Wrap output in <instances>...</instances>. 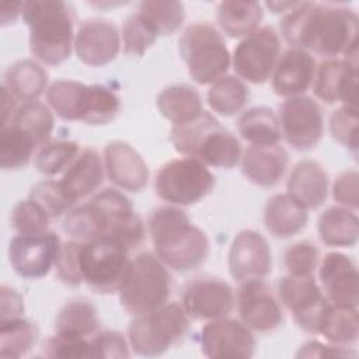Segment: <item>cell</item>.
Here are the masks:
<instances>
[{"mask_svg":"<svg viewBox=\"0 0 359 359\" xmlns=\"http://www.w3.org/2000/svg\"><path fill=\"white\" fill-rule=\"evenodd\" d=\"M285 41L297 49L313 52L327 59L358 65L359 20L353 10L311 1H297L280 20Z\"/></svg>","mask_w":359,"mask_h":359,"instance_id":"obj_1","label":"cell"},{"mask_svg":"<svg viewBox=\"0 0 359 359\" xmlns=\"http://www.w3.org/2000/svg\"><path fill=\"white\" fill-rule=\"evenodd\" d=\"M149 233L157 258L170 269L188 272L201 266L209 255L205 231L194 226L180 206H161L151 212Z\"/></svg>","mask_w":359,"mask_h":359,"instance_id":"obj_2","label":"cell"},{"mask_svg":"<svg viewBox=\"0 0 359 359\" xmlns=\"http://www.w3.org/2000/svg\"><path fill=\"white\" fill-rule=\"evenodd\" d=\"M22 20L29 31L31 55L41 63L57 66L74 48V11L60 0H32L22 4Z\"/></svg>","mask_w":359,"mask_h":359,"instance_id":"obj_3","label":"cell"},{"mask_svg":"<svg viewBox=\"0 0 359 359\" xmlns=\"http://www.w3.org/2000/svg\"><path fill=\"white\" fill-rule=\"evenodd\" d=\"M171 143L174 149L203 163L206 167H236L243 156L240 140L208 111L191 122L172 125Z\"/></svg>","mask_w":359,"mask_h":359,"instance_id":"obj_4","label":"cell"},{"mask_svg":"<svg viewBox=\"0 0 359 359\" xmlns=\"http://www.w3.org/2000/svg\"><path fill=\"white\" fill-rule=\"evenodd\" d=\"M172 292V278L167 266L151 252H140L130 259L118 289L123 310L133 317L165 304Z\"/></svg>","mask_w":359,"mask_h":359,"instance_id":"obj_5","label":"cell"},{"mask_svg":"<svg viewBox=\"0 0 359 359\" xmlns=\"http://www.w3.org/2000/svg\"><path fill=\"white\" fill-rule=\"evenodd\" d=\"M178 50L191 79L201 84H213L226 76L231 55L222 34L209 22L188 25L178 39Z\"/></svg>","mask_w":359,"mask_h":359,"instance_id":"obj_6","label":"cell"},{"mask_svg":"<svg viewBox=\"0 0 359 359\" xmlns=\"http://www.w3.org/2000/svg\"><path fill=\"white\" fill-rule=\"evenodd\" d=\"M189 317L177 302L136 316L128 328L130 349L139 356H160L182 341Z\"/></svg>","mask_w":359,"mask_h":359,"instance_id":"obj_7","label":"cell"},{"mask_svg":"<svg viewBox=\"0 0 359 359\" xmlns=\"http://www.w3.org/2000/svg\"><path fill=\"white\" fill-rule=\"evenodd\" d=\"M215 187L209 168L194 157H178L160 167L154 178V191L160 199L172 206L195 205Z\"/></svg>","mask_w":359,"mask_h":359,"instance_id":"obj_8","label":"cell"},{"mask_svg":"<svg viewBox=\"0 0 359 359\" xmlns=\"http://www.w3.org/2000/svg\"><path fill=\"white\" fill-rule=\"evenodd\" d=\"M129 264V250L109 237L81 241V280L95 293L109 294L118 292Z\"/></svg>","mask_w":359,"mask_h":359,"instance_id":"obj_9","label":"cell"},{"mask_svg":"<svg viewBox=\"0 0 359 359\" xmlns=\"http://www.w3.org/2000/svg\"><path fill=\"white\" fill-rule=\"evenodd\" d=\"M279 56V35L272 27L265 25L238 42L233 50L231 65L243 81L264 84L271 79Z\"/></svg>","mask_w":359,"mask_h":359,"instance_id":"obj_10","label":"cell"},{"mask_svg":"<svg viewBox=\"0 0 359 359\" xmlns=\"http://www.w3.org/2000/svg\"><path fill=\"white\" fill-rule=\"evenodd\" d=\"M280 132L289 146L299 151L314 149L324 135V116L318 102L307 95L286 98L278 114Z\"/></svg>","mask_w":359,"mask_h":359,"instance_id":"obj_11","label":"cell"},{"mask_svg":"<svg viewBox=\"0 0 359 359\" xmlns=\"http://www.w3.org/2000/svg\"><path fill=\"white\" fill-rule=\"evenodd\" d=\"M278 299L292 314L297 327L309 334L318 332L320 318L328 304L314 276H282L278 282Z\"/></svg>","mask_w":359,"mask_h":359,"instance_id":"obj_12","label":"cell"},{"mask_svg":"<svg viewBox=\"0 0 359 359\" xmlns=\"http://www.w3.org/2000/svg\"><path fill=\"white\" fill-rule=\"evenodd\" d=\"M62 241L53 231L43 234H17L8 244V261L13 271L25 279H39L55 268Z\"/></svg>","mask_w":359,"mask_h":359,"instance_id":"obj_13","label":"cell"},{"mask_svg":"<svg viewBox=\"0 0 359 359\" xmlns=\"http://www.w3.org/2000/svg\"><path fill=\"white\" fill-rule=\"evenodd\" d=\"M181 306L191 320L208 323L227 317L236 306V296L226 280L198 276L184 287Z\"/></svg>","mask_w":359,"mask_h":359,"instance_id":"obj_14","label":"cell"},{"mask_svg":"<svg viewBox=\"0 0 359 359\" xmlns=\"http://www.w3.org/2000/svg\"><path fill=\"white\" fill-rule=\"evenodd\" d=\"M236 304L241 323L251 331L271 332L283 323V310L272 289L262 279L243 282Z\"/></svg>","mask_w":359,"mask_h":359,"instance_id":"obj_15","label":"cell"},{"mask_svg":"<svg viewBox=\"0 0 359 359\" xmlns=\"http://www.w3.org/2000/svg\"><path fill=\"white\" fill-rule=\"evenodd\" d=\"M320 287L328 303L358 309L359 276L353 259L342 252H328L318 264Z\"/></svg>","mask_w":359,"mask_h":359,"instance_id":"obj_16","label":"cell"},{"mask_svg":"<svg viewBox=\"0 0 359 359\" xmlns=\"http://www.w3.org/2000/svg\"><path fill=\"white\" fill-rule=\"evenodd\" d=\"M201 349L208 358H251L255 338L244 323L224 317L208 321L202 328Z\"/></svg>","mask_w":359,"mask_h":359,"instance_id":"obj_17","label":"cell"},{"mask_svg":"<svg viewBox=\"0 0 359 359\" xmlns=\"http://www.w3.org/2000/svg\"><path fill=\"white\" fill-rule=\"evenodd\" d=\"M121 49V34L108 20L87 18L80 22L74 36V52L80 62L101 67L116 59Z\"/></svg>","mask_w":359,"mask_h":359,"instance_id":"obj_18","label":"cell"},{"mask_svg":"<svg viewBox=\"0 0 359 359\" xmlns=\"http://www.w3.org/2000/svg\"><path fill=\"white\" fill-rule=\"evenodd\" d=\"M272 254L268 241L255 230L240 231L229 250V271L234 280L243 283L264 279L271 273Z\"/></svg>","mask_w":359,"mask_h":359,"instance_id":"obj_19","label":"cell"},{"mask_svg":"<svg viewBox=\"0 0 359 359\" xmlns=\"http://www.w3.org/2000/svg\"><path fill=\"white\" fill-rule=\"evenodd\" d=\"M313 93L325 104L356 107L358 65L344 59H327L316 70Z\"/></svg>","mask_w":359,"mask_h":359,"instance_id":"obj_20","label":"cell"},{"mask_svg":"<svg viewBox=\"0 0 359 359\" xmlns=\"http://www.w3.org/2000/svg\"><path fill=\"white\" fill-rule=\"evenodd\" d=\"M104 167L109 181L122 191L140 192L149 182V168L143 157L129 143L115 140L104 149Z\"/></svg>","mask_w":359,"mask_h":359,"instance_id":"obj_21","label":"cell"},{"mask_svg":"<svg viewBox=\"0 0 359 359\" xmlns=\"http://www.w3.org/2000/svg\"><path fill=\"white\" fill-rule=\"evenodd\" d=\"M317 65L311 53L290 48L283 52L272 73V88L280 97L304 95L313 86Z\"/></svg>","mask_w":359,"mask_h":359,"instance_id":"obj_22","label":"cell"},{"mask_svg":"<svg viewBox=\"0 0 359 359\" xmlns=\"http://www.w3.org/2000/svg\"><path fill=\"white\" fill-rule=\"evenodd\" d=\"M241 172L252 184L264 188L275 187L283 178L289 156L287 151L276 144L257 146L250 144L241 156Z\"/></svg>","mask_w":359,"mask_h":359,"instance_id":"obj_23","label":"cell"},{"mask_svg":"<svg viewBox=\"0 0 359 359\" xmlns=\"http://www.w3.org/2000/svg\"><path fill=\"white\" fill-rule=\"evenodd\" d=\"M104 175L105 167L100 154L94 149L86 147L80 150L77 157L65 170L60 184L70 201L76 205L98 191Z\"/></svg>","mask_w":359,"mask_h":359,"instance_id":"obj_24","label":"cell"},{"mask_svg":"<svg viewBox=\"0 0 359 359\" xmlns=\"http://www.w3.org/2000/svg\"><path fill=\"white\" fill-rule=\"evenodd\" d=\"M286 188L306 209H317L328 198V174L318 161L300 160L289 174Z\"/></svg>","mask_w":359,"mask_h":359,"instance_id":"obj_25","label":"cell"},{"mask_svg":"<svg viewBox=\"0 0 359 359\" xmlns=\"http://www.w3.org/2000/svg\"><path fill=\"white\" fill-rule=\"evenodd\" d=\"M309 222V209L292 195L276 194L266 201L264 209V224L271 236L289 238L299 234Z\"/></svg>","mask_w":359,"mask_h":359,"instance_id":"obj_26","label":"cell"},{"mask_svg":"<svg viewBox=\"0 0 359 359\" xmlns=\"http://www.w3.org/2000/svg\"><path fill=\"white\" fill-rule=\"evenodd\" d=\"M46 101L63 121L86 122L91 104V86L76 80H56L46 90Z\"/></svg>","mask_w":359,"mask_h":359,"instance_id":"obj_27","label":"cell"},{"mask_svg":"<svg viewBox=\"0 0 359 359\" xmlns=\"http://www.w3.org/2000/svg\"><path fill=\"white\" fill-rule=\"evenodd\" d=\"M49 76L45 67L32 59L14 62L4 72L3 84L18 101H36L48 90Z\"/></svg>","mask_w":359,"mask_h":359,"instance_id":"obj_28","label":"cell"},{"mask_svg":"<svg viewBox=\"0 0 359 359\" xmlns=\"http://www.w3.org/2000/svg\"><path fill=\"white\" fill-rule=\"evenodd\" d=\"M317 230L320 240L328 247H355L359 240L356 210L344 206H331L320 215Z\"/></svg>","mask_w":359,"mask_h":359,"instance_id":"obj_29","label":"cell"},{"mask_svg":"<svg viewBox=\"0 0 359 359\" xmlns=\"http://www.w3.org/2000/svg\"><path fill=\"white\" fill-rule=\"evenodd\" d=\"M156 104L160 114L172 125L191 122L203 114L199 93L187 84H171L163 88L157 95Z\"/></svg>","mask_w":359,"mask_h":359,"instance_id":"obj_30","label":"cell"},{"mask_svg":"<svg viewBox=\"0 0 359 359\" xmlns=\"http://www.w3.org/2000/svg\"><path fill=\"white\" fill-rule=\"evenodd\" d=\"M100 327L98 311L87 299L69 300L56 314L55 334L66 338H91Z\"/></svg>","mask_w":359,"mask_h":359,"instance_id":"obj_31","label":"cell"},{"mask_svg":"<svg viewBox=\"0 0 359 359\" xmlns=\"http://www.w3.org/2000/svg\"><path fill=\"white\" fill-rule=\"evenodd\" d=\"M264 17L258 1H222L217 6V22L230 38H244L259 28Z\"/></svg>","mask_w":359,"mask_h":359,"instance_id":"obj_32","label":"cell"},{"mask_svg":"<svg viewBox=\"0 0 359 359\" xmlns=\"http://www.w3.org/2000/svg\"><path fill=\"white\" fill-rule=\"evenodd\" d=\"M238 135L250 144H276L280 137L278 115L268 107H252L241 112L237 119Z\"/></svg>","mask_w":359,"mask_h":359,"instance_id":"obj_33","label":"cell"},{"mask_svg":"<svg viewBox=\"0 0 359 359\" xmlns=\"http://www.w3.org/2000/svg\"><path fill=\"white\" fill-rule=\"evenodd\" d=\"M317 334L337 346L348 348L353 345L359 335L358 309L338 307L328 303L320 318Z\"/></svg>","mask_w":359,"mask_h":359,"instance_id":"obj_34","label":"cell"},{"mask_svg":"<svg viewBox=\"0 0 359 359\" xmlns=\"http://www.w3.org/2000/svg\"><path fill=\"white\" fill-rule=\"evenodd\" d=\"M250 98L245 83L236 76H223L208 90V104L222 116H233L244 109Z\"/></svg>","mask_w":359,"mask_h":359,"instance_id":"obj_35","label":"cell"},{"mask_svg":"<svg viewBox=\"0 0 359 359\" xmlns=\"http://www.w3.org/2000/svg\"><path fill=\"white\" fill-rule=\"evenodd\" d=\"M38 339L36 324L24 317L0 321V358L25 356Z\"/></svg>","mask_w":359,"mask_h":359,"instance_id":"obj_36","label":"cell"},{"mask_svg":"<svg viewBox=\"0 0 359 359\" xmlns=\"http://www.w3.org/2000/svg\"><path fill=\"white\" fill-rule=\"evenodd\" d=\"M38 144L24 130L13 123L1 125L0 132V167L4 171L24 168Z\"/></svg>","mask_w":359,"mask_h":359,"instance_id":"obj_37","label":"cell"},{"mask_svg":"<svg viewBox=\"0 0 359 359\" xmlns=\"http://www.w3.org/2000/svg\"><path fill=\"white\" fill-rule=\"evenodd\" d=\"M62 229L73 240L84 243L107 236V223L91 201L72 208L65 215Z\"/></svg>","mask_w":359,"mask_h":359,"instance_id":"obj_38","label":"cell"},{"mask_svg":"<svg viewBox=\"0 0 359 359\" xmlns=\"http://www.w3.org/2000/svg\"><path fill=\"white\" fill-rule=\"evenodd\" d=\"M7 123H13L24 130L35 140L38 147H41L42 144L49 142L55 119L53 114L46 105L38 101H32L18 107V109Z\"/></svg>","mask_w":359,"mask_h":359,"instance_id":"obj_39","label":"cell"},{"mask_svg":"<svg viewBox=\"0 0 359 359\" xmlns=\"http://www.w3.org/2000/svg\"><path fill=\"white\" fill-rule=\"evenodd\" d=\"M139 13L153 25L158 36L177 32L185 20L184 4L174 0L142 1Z\"/></svg>","mask_w":359,"mask_h":359,"instance_id":"obj_40","label":"cell"},{"mask_svg":"<svg viewBox=\"0 0 359 359\" xmlns=\"http://www.w3.org/2000/svg\"><path fill=\"white\" fill-rule=\"evenodd\" d=\"M80 153V146L72 140H53L42 144L35 156L36 170L48 177L65 172Z\"/></svg>","mask_w":359,"mask_h":359,"instance_id":"obj_41","label":"cell"},{"mask_svg":"<svg viewBox=\"0 0 359 359\" xmlns=\"http://www.w3.org/2000/svg\"><path fill=\"white\" fill-rule=\"evenodd\" d=\"M91 202L97 206V209L105 219L107 236L114 233L121 224L126 223L136 215L128 196L114 188H107L97 192L93 196Z\"/></svg>","mask_w":359,"mask_h":359,"instance_id":"obj_42","label":"cell"},{"mask_svg":"<svg viewBox=\"0 0 359 359\" xmlns=\"http://www.w3.org/2000/svg\"><path fill=\"white\" fill-rule=\"evenodd\" d=\"M157 38V31L139 11L130 14L122 24L121 39L123 50L129 56L144 55Z\"/></svg>","mask_w":359,"mask_h":359,"instance_id":"obj_43","label":"cell"},{"mask_svg":"<svg viewBox=\"0 0 359 359\" xmlns=\"http://www.w3.org/2000/svg\"><path fill=\"white\" fill-rule=\"evenodd\" d=\"M28 198L35 201L50 219L60 217L74 208V203L65 192L60 181L56 180H43L36 182L31 188Z\"/></svg>","mask_w":359,"mask_h":359,"instance_id":"obj_44","label":"cell"},{"mask_svg":"<svg viewBox=\"0 0 359 359\" xmlns=\"http://www.w3.org/2000/svg\"><path fill=\"white\" fill-rule=\"evenodd\" d=\"M50 217L31 198L20 201L11 212V224L17 234L35 236L43 234L48 230Z\"/></svg>","mask_w":359,"mask_h":359,"instance_id":"obj_45","label":"cell"},{"mask_svg":"<svg viewBox=\"0 0 359 359\" xmlns=\"http://www.w3.org/2000/svg\"><path fill=\"white\" fill-rule=\"evenodd\" d=\"M283 264L289 275L313 276L320 264V250L307 240L294 243L285 251Z\"/></svg>","mask_w":359,"mask_h":359,"instance_id":"obj_46","label":"cell"},{"mask_svg":"<svg viewBox=\"0 0 359 359\" xmlns=\"http://www.w3.org/2000/svg\"><path fill=\"white\" fill-rule=\"evenodd\" d=\"M358 107L341 105L330 116L332 137L353 153L358 151Z\"/></svg>","mask_w":359,"mask_h":359,"instance_id":"obj_47","label":"cell"},{"mask_svg":"<svg viewBox=\"0 0 359 359\" xmlns=\"http://www.w3.org/2000/svg\"><path fill=\"white\" fill-rule=\"evenodd\" d=\"M42 355L63 359H94L91 338H66L57 334L45 339Z\"/></svg>","mask_w":359,"mask_h":359,"instance_id":"obj_48","label":"cell"},{"mask_svg":"<svg viewBox=\"0 0 359 359\" xmlns=\"http://www.w3.org/2000/svg\"><path fill=\"white\" fill-rule=\"evenodd\" d=\"M80 247L81 241L77 240L62 243L55 271L56 278L66 286L74 287L83 283L80 275Z\"/></svg>","mask_w":359,"mask_h":359,"instance_id":"obj_49","label":"cell"},{"mask_svg":"<svg viewBox=\"0 0 359 359\" xmlns=\"http://www.w3.org/2000/svg\"><path fill=\"white\" fill-rule=\"evenodd\" d=\"M93 355L95 358H129L130 356V345L129 341L118 331L105 330L101 332H95L91 337Z\"/></svg>","mask_w":359,"mask_h":359,"instance_id":"obj_50","label":"cell"},{"mask_svg":"<svg viewBox=\"0 0 359 359\" xmlns=\"http://www.w3.org/2000/svg\"><path fill=\"white\" fill-rule=\"evenodd\" d=\"M332 196L344 208L356 210L359 206V174L356 170L341 172L332 184Z\"/></svg>","mask_w":359,"mask_h":359,"instance_id":"obj_51","label":"cell"},{"mask_svg":"<svg viewBox=\"0 0 359 359\" xmlns=\"http://www.w3.org/2000/svg\"><path fill=\"white\" fill-rule=\"evenodd\" d=\"M24 314V299L14 289L7 285L0 287V321L22 317Z\"/></svg>","mask_w":359,"mask_h":359,"instance_id":"obj_52","label":"cell"},{"mask_svg":"<svg viewBox=\"0 0 359 359\" xmlns=\"http://www.w3.org/2000/svg\"><path fill=\"white\" fill-rule=\"evenodd\" d=\"M297 358H339V356H356V352L344 346L325 345L318 341H309L303 344L296 355Z\"/></svg>","mask_w":359,"mask_h":359,"instance_id":"obj_53","label":"cell"},{"mask_svg":"<svg viewBox=\"0 0 359 359\" xmlns=\"http://www.w3.org/2000/svg\"><path fill=\"white\" fill-rule=\"evenodd\" d=\"M22 4L24 1H6L0 4V21L3 27L15 22L18 15L22 14Z\"/></svg>","mask_w":359,"mask_h":359,"instance_id":"obj_54","label":"cell"},{"mask_svg":"<svg viewBox=\"0 0 359 359\" xmlns=\"http://www.w3.org/2000/svg\"><path fill=\"white\" fill-rule=\"evenodd\" d=\"M17 102L18 100L4 86H1V125L7 123L15 114L18 109Z\"/></svg>","mask_w":359,"mask_h":359,"instance_id":"obj_55","label":"cell"},{"mask_svg":"<svg viewBox=\"0 0 359 359\" xmlns=\"http://www.w3.org/2000/svg\"><path fill=\"white\" fill-rule=\"evenodd\" d=\"M297 1H266L265 6L272 10V13H286L293 8Z\"/></svg>","mask_w":359,"mask_h":359,"instance_id":"obj_56","label":"cell"}]
</instances>
